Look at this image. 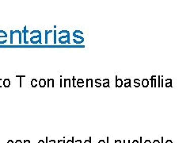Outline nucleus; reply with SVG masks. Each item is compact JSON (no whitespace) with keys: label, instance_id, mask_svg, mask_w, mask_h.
I'll list each match as a JSON object with an SVG mask.
<instances>
[{"label":"nucleus","instance_id":"obj_1","mask_svg":"<svg viewBox=\"0 0 190 143\" xmlns=\"http://www.w3.org/2000/svg\"><path fill=\"white\" fill-rule=\"evenodd\" d=\"M30 34L33 35L30 37V41L32 44H41V32L40 30H32Z\"/></svg>","mask_w":190,"mask_h":143},{"label":"nucleus","instance_id":"obj_2","mask_svg":"<svg viewBox=\"0 0 190 143\" xmlns=\"http://www.w3.org/2000/svg\"><path fill=\"white\" fill-rule=\"evenodd\" d=\"M123 85V80L121 79H118L117 76H116V88H121Z\"/></svg>","mask_w":190,"mask_h":143},{"label":"nucleus","instance_id":"obj_3","mask_svg":"<svg viewBox=\"0 0 190 143\" xmlns=\"http://www.w3.org/2000/svg\"><path fill=\"white\" fill-rule=\"evenodd\" d=\"M46 83H47V81H46V80L45 79H41L40 80L38 81V85L40 86L41 88H44L45 86H46Z\"/></svg>","mask_w":190,"mask_h":143},{"label":"nucleus","instance_id":"obj_4","mask_svg":"<svg viewBox=\"0 0 190 143\" xmlns=\"http://www.w3.org/2000/svg\"><path fill=\"white\" fill-rule=\"evenodd\" d=\"M84 83H85V81L83 80V79H78V80H77V82H76V86H78V87H79V88H82L83 86H84Z\"/></svg>","mask_w":190,"mask_h":143},{"label":"nucleus","instance_id":"obj_5","mask_svg":"<svg viewBox=\"0 0 190 143\" xmlns=\"http://www.w3.org/2000/svg\"><path fill=\"white\" fill-rule=\"evenodd\" d=\"M71 80L70 79H64V83H63V87L65 88H71Z\"/></svg>","mask_w":190,"mask_h":143},{"label":"nucleus","instance_id":"obj_6","mask_svg":"<svg viewBox=\"0 0 190 143\" xmlns=\"http://www.w3.org/2000/svg\"><path fill=\"white\" fill-rule=\"evenodd\" d=\"M101 84L105 88H109V79H104Z\"/></svg>","mask_w":190,"mask_h":143},{"label":"nucleus","instance_id":"obj_7","mask_svg":"<svg viewBox=\"0 0 190 143\" xmlns=\"http://www.w3.org/2000/svg\"><path fill=\"white\" fill-rule=\"evenodd\" d=\"M53 30H45L44 34H45V44H48V34H51Z\"/></svg>","mask_w":190,"mask_h":143},{"label":"nucleus","instance_id":"obj_8","mask_svg":"<svg viewBox=\"0 0 190 143\" xmlns=\"http://www.w3.org/2000/svg\"><path fill=\"white\" fill-rule=\"evenodd\" d=\"M59 34L61 35V34H63V36H66V37H68L70 38V32L68 30H61L60 33H59Z\"/></svg>","mask_w":190,"mask_h":143},{"label":"nucleus","instance_id":"obj_9","mask_svg":"<svg viewBox=\"0 0 190 143\" xmlns=\"http://www.w3.org/2000/svg\"><path fill=\"white\" fill-rule=\"evenodd\" d=\"M3 86L5 88H9L10 86V80L9 79H5L3 80Z\"/></svg>","mask_w":190,"mask_h":143},{"label":"nucleus","instance_id":"obj_10","mask_svg":"<svg viewBox=\"0 0 190 143\" xmlns=\"http://www.w3.org/2000/svg\"><path fill=\"white\" fill-rule=\"evenodd\" d=\"M48 88H54V80L53 79H48Z\"/></svg>","mask_w":190,"mask_h":143},{"label":"nucleus","instance_id":"obj_11","mask_svg":"<svg viewBox=\"0 0 190 143\" xmlns=\"http://www.w3.org/2000/svg\"><path fill=\"white\" fill-rule=\"evenodd\" d=\"M93 83H94V81H93V80L92 79H87V88H93Z\"/></svg>","mask_w":190,"mask_h":143},{"label":"nucleus","instance_id":"obj_12","mask_svg":"<svg viewBox=\"0 0 190 143\" xmlns=\"http://www.w3.org/2000/svg\"><path fill=\"white\" fill-rule=\"evenodd\" d=\"M165 87H166V88L172 87V80H171V79H166V80Z\"/></svg>","mask_w":190,"mask_h":143},{"label":"nucleus","instance_id":"obj_13","mask_svg":"<svg viewBox=\"0 0 190 143\" xmlns=\"http://www.w3.org/2000/svg\"><path fill=\"white\" fill-rule=\"evenodd\" d=\"M142 85L143 86V88H147L149 85V80L147 79H143L142 80Z\"/></svg>","mask_w":190,"mask_h":143},{"label":"nucleus","instance_id":"obj_14","mask_svg":"<svg viewBox=\"0 0 190 143\" xmlns=\"http://www.w3.org/2000/svg\"><path fill=\"white\" fill-rule=\"evenodd\" d=\"M37 85H38V80H36V79H32L31 80V86L32 88H36Z\"/></svg>","mask_w":190,"mask_h":143},{"label":"nucleus","instance_id":"obj_15","mask_svg":"<svg viewBox=\"0 0 190 143\" xmlns=\"http://www.w3.org/2000/svg\"><path fill=\"white\" fill-rule=\"evenodd\" d=\"M27 30H26V26L24 27V30H23V34H24V43L25 44H29V42L26 41V34H27Z\"/></svg>","mask_w":190,"mask_h":143},{"label":"nucleus","instance_id":"obj_16","mask_svg":"<svg viewBox=\"0 0 190 143\" xmlns=\"http://www.w3.org/2000/svg\"><path fill=\"white\" fill-rule=\"evenodd\" d=\"M102 85L101 84V80L100 79H96L95 80V86L97 88H100Z\"/></svg>","mask_w":190,"mask_h":143},{"label":"nucleus","instance_id":"obj_17","mask_svg":"<svg viewBox=\"0 0 190 143\" xmlns=\"http://www.w3.org/2000/svg\"><path fill=\"white\" fill-rule=\"evenodd\" d=\"M134 86L135 88H139L140 86V80L139 79H135L134 80Z\"/></svg>","mask_w":190,"mask_h":143},{"label":"nucleus","instance_id":"obj_18","mask_svg":"<svg viewBox=\"0 0 190 143\" xmlns=\"http://www.w3.org/2000/svg\"><path fill=\"white\" fill-rule=\"evenodd\" d=\"M124 81H125V83H124V87L125 88L131 87V80L130 79H126Z\"/></svg>","mask_w":190,"mask_h":143},{"label":"nucleus","instance_id":"obj_19","mask_svg":"<svg viewBox=\"0 0 190 143\" xmlns=\"http://www.w3.org/2000/svg\"><path fill=\"white\" fill-rule=\"evenodd\" d=\"M4 38V37H7V34L6 33L4 30H0V38Z\"/></svg>","mask_w":190,"mask_h":143},{"label":"nucleus","instance_id":"obj_20","mask_svg":"<svg viewBox=\"0 0 190 143\" xmlns=\"http://www.w3.org/2000/svg\"><path fill=\"white\" fill-rule=\"evenodd\" d=\"M156 78H157V76H155V75L152 76L151 78H150V79H151V80H153V82H154V88L157 87V80H156Z\"/></svg>","mask_w":190,"mask_h":143},{"label":"nucleus","instance_id":"obj_21","mask_svg":"<svg viewBox=\"0 0 190 143\" xmlns=\"http://www.w3.org/2000/svg\"><path fill=\"white\" fill-rule=\"evenodd\" d=\"M73 41L75 44H81V43H82L84 41V38L83 39H75V38H74Z\"/></svg>","mask_w":190,"mask_h":143},{"label":"nucleus","instance_id":"obj_22","mask_svg":"<svg viewBox=\"0 0 190 143\" xmlns=\"http://www.w3.org/2000/svg\"><path fill=\"white\" fill-rule=\"evenodd\" d=\"M73 35H78V36H82L83 35V33L82 31L80 30H75L74 33H73Z\"/></svg>","mask_w":190,"mask_h":143},{"label":"nucleus","instance_id":"obj_23","mask_svg":"<svg viewBox=\"0 0 190 143\" xmlns=\"http://www.w3.org/2000/svg\"><path fill=\"white\" fill-rule=\"evenodd\" d=\"M16 77H17V78H20V83H19V86H20V88H22V78L25 77V75H23V76L17 75V76H16Z\"/></svg>","mask_w":190,"mask_h":143},{"label":"nucleus","instance_id":"obj_24","mask_svg":"<svg viewBox=\"0 0 190 143\" xmlns=\"http://www.w3.org/2000/svg\"><path fill=\"white\" fill-rule=\"evenodd\" d=\"M72 81H73V87L76 88V80H75V76L72 78Z\"/></svg>","mask_w":190,"mask_h":143},{"label":"nucleus","instance_id":"obj_25","mask_svg":"<svg viewBox=\"0 0 190 143\" xmlns=\"http://www.w3.org/2000/svg\"><path fill=\"white\" fill-rule=\"evenodd\" d=\"M54 44H56V30H54Z\"/></svg>","mask_w":190,"mask_h":143},{"label":"nucleus","instance_id":"obj_26","mask_svg":"<svg viewBox=\"0 0 190 143\" xmlns=\"http://www.w3.org/2000/svg\"><path fill=\"white\" fill-rule=\"evenodd\" d=\"M150 83H151V88H153L154 87V82L151 79H150Z\"/></svg>","mask_w":190,"mask_h":143},{"label":"nucleus","instance_id":"obj_27","mask_svg":"<svg viewBox=\"0 0 190 143\" xmlns=\"http://www.w3.org/2000/svg\"><path fill=\"white\" fill-rule=\"evenodd\" d=\"M160 87V76H159V88Z\"/></svg>","mask_w":190,"mask_h":143},{"label":"nucleus","instance_id":"obj_28","mask_svg":"<svg viewBox=\"0 0 190 143\" xmlns=\"http://www.w3.org/2000/svg\"><path fill=\"white\" fill-rule=\"evenodd\" d=\"M154 143H159V141H154Z\"/></svg>","mask_w":190,"mask_h":143},{"label":"nucleus","instance_id":"obj_29","mask_svg":"<svg viewBox=\"0 0 190 143\" xmlns=\"http://www.w3.org/2000/svg\"><path fill=\"white\" fill-rule=\"evenodd\" d=\"M63 85H62V80H60V87H62Z\"/></svg>","mask_w":190,"mask_h":143},{"label":"nucleus","instance_id":"obj_30","mask_svg":"<svg viewBox=\"0 0 190 143\" xmlns=\"http://www.w3.org/2000/svg\"><path fill=\"white\" fill-rule=\"evenodd\" d=\"M1 80H2V79H1V77H0V82H1ZM0 88H2V86H1V83H0Z\"/></svg>","mask_w":190,"mask_h":143},{"label":"nucleus","instance_id":"obj_31","mask_svg":"<svg viewBox=\"0 0 190 143\" xmlns=\"http://www.w3.org/2000/svg\"><path fill=\"white\" fill-rule=\"evenodd\" d=\"M99 143H105V142H104V141H100Z\"/></svg>","mask_w":190,"mask_h":143},{"label":"nucleus","instance_id":"obj_32","mask_svg":"<svg viewBox=\"0 0 190 143\" xmlns=\"http://www.w3.org/2000/svg\"><path fill=\"white\" fill-rule=\"evenodd\" d=\"M145 143H150V142L149 141H145Z\"/></svg>","mask_w":190,"mask_h":143},{"label":"nucleus","instance_id":"obj_33","mask_svg":"<svg viewBox=\"0 0 190 143\" xmlns=\"http://www.w3.org/2000/svg\"><path fill=\"white\" fill-rule=\"evenodd\" d=\"M166 143H172L171 141H167V142Z\"/></svg>","mask_w":190,"mask_h":143},{"label":"nucleus","instance_id":"obj_34","mask_svg":"<svg viewBox=\"0 0 190 143\" xmlns=\"http://www.w3.org/2000/svg\"><path fill=\"white\" fill-rule=\"evenodd\" d=\"M16 143H22V142H21V141H17V142H16Z\"/></svg>","mask_w":190,"mask_h":143},{"label":"nucleus","instance_id":"obj_35","mask_svg":"<svg viewBox=\"0 0 190 143\" xmlns=\"http://www.w3.org/2000/svg\"><path fill=\"white\" fill-rule=\"evenodd\" d=\"M8 143H13V142H12V141H9V142H8Z\"/></svg>","mask_w":190,"mask_h":143},{"label":"nucleus","instance_id":"obj_36","mask_svg":"<svg viewBox=\"0 0 190 143\" xmlns=\"http://www.w3.org/2000/svg\"><path fill=\"white\" fill-rule=\"evenodd\" d=\"M68 143H72V141H68Z\"/></svg>","mask_w":190,"mask_h":143},{"label":"nucleus","instance_id":"obj_37","mask_svg":"<svg viewBox=\"0 0 190 143\" xmlns=\"http://www.w3.org/2000/svg\"><path fill=\"white\" fill-rule=\"evenodd\" d=\"M86 143H90V141H89V142H88V141H86Z\"/></svg>","mask_w":190,"mask_h":143},{"label":"nucleus","instance_id":"obj_38","mask_svg":"<svg viewBox=\"0 0 190 143\" xmlns=\"http://www.w3.org/2000/svg\"><path fill=\"white\" fill-rule=\"evenodd\" d=\"M40 143H43V141H40Z\"/></svg>","mask_w":190,"mask_h":143},{"label":"nucleus","instance_id":"obj_39","mask_svg":"<svg viewBox=\"0 0 190 143\" xmlns=\"http://www.w3.org/2000/svg\"><path fill=\"white\" fill-rule=\"evenodd\" d=\"M134 143H137V141H134Z\"/></svg>","mask_w":190,"mask_h":143}]
</instances>
